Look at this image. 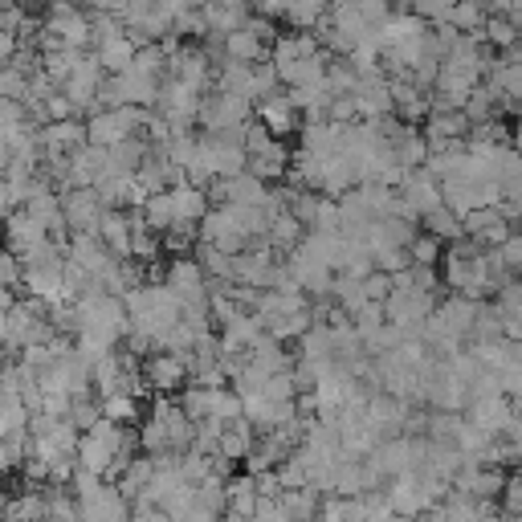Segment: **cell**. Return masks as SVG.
I'll return each mask as SVG.
<instances>
[{
  "label": "cell",
  "instance_id": "obj_6",
  "mask_svg": "<svg viewBox=\"0 0 522 522\" xmlns=\"http://www.w3.org/2000/svg\"><path fill=\"white\" fill-rule=\"evenodd\" d=\"M168 66H172V78H180L184 86H192L200 94L213 90L217 66H213V58L204 54V45H176L168 54Z\"/></svg>",
  "mask_w": 522,
  "mask_h": 522
},
{
  "label": "cell",
  "instance_id": "obj_27",
  "mask_svg": "<svg viewBox=\"0 0 522 522\" xmlns=\"http://www.w3.org/2000/svg\"><path fill=\"white\" fill-rule=\"evenodd\" d=\"M490 17V0H453V13H449V25L461 29V33H478Z\"/></svg>",
  "mask_w": 522,
  "mask_h": 522
},
{
  "label": "cell",
  "instance_id": "obj_4",
  "mask_svg": "<svg viewBox=\"0 0 522 522\" xmlns=\"http://www.w3.org/2000/svg\"><path fill=\"white\" fill-rule=\"evenodd\" d=\"M41 29L58 33L62 45H74V49H86V45H90V17H86L82 5H74V0H49Z\"/></svg>",
  "mask_w": 522,
  "mask_h": 522
},
{
  "label": "cell",
  "instance_id": "obj_19",
  "mask_svg": "<svg viewBox=\"0 0 522 522\" xmlns=\"http://www.w3.org/2000/svg\"><path fill=\"white\" fill-rule=\"evenodd\" d=\"M135 41L127 37V33H119V37H111V41H98L94 45V58H98V66L107 70V74H123L127 66H131V58H135Z\"/></svg>",
  "mask_w": 522,
  "mask_h": 522
},
{
  "label": "cell",
  "instance_id": "obj_18",
  "mask_svg": "<svg viewBox=\"0 0 522 522\" xmlns=\"http://www.w3.org/2000/svg\"><path fill=\"white\" fill-rule=\"evenodd\" d=\"M168 192H172V208H176V221H188V225H196V221H200V217L208 213V192H204V188H196V184L180 180V184H172Z\"/></svg>",
  "mask_w": 522,
  "mask_h": 522
},
{
  "label": "cell",
  "instance_id": "obj_51",
  "mask_svg": "<svg viewBox=\"0 0 522 522\" xmlns=\"http://www.w3.org/2000/svg\"><path fill=\"white\" fill-rule=\"evenodd\" d=\"M0 245H5V225H0Z\"/></svg>",
  "mask_w": 522,
  "mask_h": 522
},
{
  "label": "cell",
  "instance_id": "obj_52",
  "mask_svg": "<svg viewBox=\"0 0 522 522\" xmlns=\"http://www.w3.org/2000/svg\"><path fill=\"white\" fill-rule=\"evenodd\" d=\"M518 45H522V33H518Z\"/></svg>",
  "mask_w": 522,
  "mask_h": 522
},
{
  "label": "cell",
  "instance_id": "obj_1",
  "mask_svg": "<svg viewBox=\"0 0 522 522\" xmlns=\"http://www.w3.org/2000/svg\"><path fill=\"white\" fill-rule=\"evenodd\" d=\"M253 119V102L245 94H233V90H208L200 98V115H196V127L204 131H229V127H245Z\"/></svg>",
  "mask_w": 522,
  "mask_h": 522
},
{
  "label": "cell",
  "instance_id": "obj_30",
  "mask_svg": "<svg viewBox=\"0 0 522 522\" xmlns=\"http://www.w3.org/2000/svg\"><path fill=\"white\" fill-rule=\"evenodd\" d=\"M421 225H425L429 233H437L445 245H449V241H457V237L465 233V229H461V217L453 213L449 204H437V208H429V213L421 217Z\"/></svg>",
  "mask_w": 522,
  "mask_h": 522
},
{
  "label": "cell",
  "instance_id": "obj_38",
  "mask_svg": "<svg viewBox=\"0 0 522 522\" xmlns=\"http://www.w3.org/2000/svg\"><path fill=\"white\" fill-rule=\"evenodd\" d=\"M498 249V257H502V266L510 270V274H518L522 278V229H510L506 233V241L502 245H494Z\"/></svg>",
  "mask_w": 522,
  "mask_h": 522
},
{
  "label": "cell",
  "instance_id": "obj_43",
  "mask_svg": "<svg viewBox=\"0 0 522 522\" xmlns=\"http://www.w3.org/2000/svg\"><path fill=\"white\" fill-rule=\"evenodd\" d=\"M359 286H363V294H368L372 302H384V298L392 294V274L372 270V274H363V278H359Z\"/></svg>",
  "mask_w": 522,
  "mask_h": 522
},
{
  "label": "cell",
  "instance_id": "obj_31",
  "mask_svg": "<svg viewBox=\"0 0 522 522\" xmlns=\"http://www.w3.org/2000/svg\"><path fill=\"white\" fill-rule=\"evenodd\" d=\"M5 518H45V486L33 482V486L21 490L17 498H9Z\"/></svg>",
  "mask_w": 522,
  "mask_h": 522
},
{
  "label": "cell",
  "instance_id": "obj_23",
  "mask_svg": "<svg viewBox=\"0 0 522 522\" xmlns=\"http://www.w3.org/2000/svg\"><path fill=\"white\" fill-rule=\"evenodd\" d=\"M469 127H474V123L465 119L461 107L457 111H429L425 115V139H465Z\"/></svg>",
  "mask_w": 522,
  "mask_h": 522
},
{
  "label": "cell",
  "instance_id": "obj_36",
  "mask_svg": "<svg viewBox=\"0 0 522 522\" xmlns=\"http://www.w3.org/2000/svg\"><path fill=\"white\" fill-rule=\"evenodd\" d=\"M172 33H176L180 41H188V37L204 41L213 29H208V21H204V13H200V9H184V13H176V17H172Z\"/></svg>",
  "mask_w": 522,
  "mask_h": 522
},
{
  "label": "cell",
  "instance_id": "obj_2",
  "mask_svg": "<svg viewBox=\"0 0 522 522\" xmlns=\"http://www.w3.org/2000/svg\"><path fill=\"white\" fill-rule=\"evenodd\" d=\"M200 90H192V86H184L180 78H164L160 82V94H155V111H160L164 119H168V127L172 131H192L196 127V115H200Z\"/></svg>",
  "mask_w": 522,
  "mask_h": 522
},
{
  "label": "cell",
  "instance_id": "obj_17",
  "mask_svg": "<svg viewBox=\"0 0 522 522\" xmlns=\"http://www.w3.org/2000/svg\"><path fill=\"white\" fill-rule=\"evenodd\" d=\"M225 58H233V62H266L270 58V45L261 41L249 25H241V29L225 33Z\"/></svg>",
  "mask_w": 522,
  "mask_h": 522
},
{
  "label": "cell",
  "instance_id": "obj_53",
  "mask_svg": "<svg viewBox=\"0 0 522 522\" xmlns=\"http://www.w3.org/2000/svg\"><path fill=\"white\" fill-rule=\"evenodd\" d=\"M0 351H5V347H0Z\"/></svg>",
  "mask_w": 522,
  "mask_h": 522
},
{
  "label": "cell",
  "instance_id": "obj_21",
  "mask_svg": "<svg viewBox=\"0 0 522 522\" xmlns=\"http://www.w3.org/2000/svg\"><path fill=\"white\" fill-rule=\"evenodd\" d=\"M139 400H143V396H135V392L98 396L102 416H107V421H115V425H139V421H143V404H139Z\"/></svg>",
  "mask_w": 522,
  "mask_h": 522
},
{
  "label": "cell",
  "instance_id": "obj_50",
  "mask_svg": "<svg viewBox=\"0 0 522 522\" xmlns=\"http://www.w3.org/2000/svg\"><path fill=\"white\" fill-rule=\"evenodd\" d=\"M514 469H518V474H522V453H518V461H514Z\"/></svg>",
  "mask_w": 522,
  "mask_h": 522
},
{
  "label": "cell",
  "instance_id": "obj_33",
  "mask_svg": "<svg viewBox=\"0 0 522 522\" xmlns=\"http://www.w3.org/2000/svg\"><path fill=\"white\" fill-rule=\"evenodd\" d=\"M319 498H323V494H315L310 486L282 490V506H286L290 518H315V514H319Z\"/></svg>",
  "mask_w": 522,
  "mask_h": 522
},
{
  "label": "cell",
  "instance_id": "obj_7",
  "mask_svg": "<svg viewBox=\"0 0 522 522\" xmlns=\"http://www.w3.org/2000/svg\"><path fill=\"white\" fill-rule=\"evenodd\" d=\"M102 78H107V70L98 66V58L94 54H82V62L74 66V74L66 78V94H70V102L78 107V115L86 119V115H94V111H102V102H98V86H102Z\"/></svg>",
  "mask_w": 522,
  "mask_h": 522
},
{
  "label": "cell",
  "instance_id": "obj_11",
  "mask_svg": "<svg viewBox=\"0 0 522 522\" xmlns=\"http://www.w3.org/2000/svg\"><path fill=\"white\" fill-rule=\"evenodd\" d=\"M461 229L474 237V241H482L486 249L490 245H502L506 241V233L514 229L502 213H498V204H482V208H469V213L461 217Z\"/></svg>",
  "mask_w": 522,
  "mask_h": 522
},
{
  "label": "cell",
  "instance_id": "obj_35",
  "mask_svg": "<svg viewBox=\"0 0 522 522\" xmlns=\"http://www.w3.org/2000/svg\"><path fill=\"white\" fill-rule=\"evenodd\" d=\"M45 518H78V498L66 494V486L45 482Z\"/></svg>",
  "mask_w": 522,
  "mask_h": 522
},
{
  "label": "cell",
  "instance_id": "obj_34",
  "mask_svg": "<svg viewBox=\"0 0 522 522\" xmlns=\"http://www.w3.org/2000/svg\"><path fill=\"white\" fill-rule=\"evenodd\" d=\"M327 86L331 94H351L359 86V70L351 66V58H327Z\"/></svg>",
  "mask_w": 522,
  "mask_h": 522
},
{
  "label": "cell",
  "instance_id": "obj_29",
  "mask_svg": "<svg viewBox=\"0 0 522 522\" xmlns=\"http://www.w3.org/2000/svg\"><path fill=\"white\" fill-rule=\"evenodd\" d=\"M408 253H412L416 266H441V257H445V241H441L437 233H429V229H416V233H412V241H408Z\"/></svg>",
  "mask_w": 522,
  "mask_h": 522
},
{
  "label": "cell",
  "instance_id": "obj_12",
  "mask_svg": "<svg viewBox=\"0 0 522 522\" xmlns=\"http://www.w3.org/2000/svg\"><path fill=\"white\" fill-rule=\"evenodd\" d=\"M86 143V119L74 115V119H54L41 127V155H70Z\"/></svg>",
  "mask_w": 522,
  "mask_h": 522
},
{
  "label": "cell",
  "instance_id": "obj_10",
  "mask_svg": "<svg viewBox=\"0 0 522 522\" xmlns=\"http://www.w3.org/2000/svg\"><path fill=\"white\" fill-rule=\"evenodd\" d=\"M45 241H49V229L29 213V208H17V213L5 217V245H9L17 257L33 253V249L45 245Z\"/></svg>",
  "mask_w": 522,
  "mask_h": 522
},
{
  "label": "cell",
  "instance_id": "obj_49",
  "mask_svg": "<svg viewBox=\"0 0 522 522\" xmlns=\"http://www.w3.org/2000/svg\"><path fill=\"white\" fill-rule=\"evenodd\" d=\"M5 506H9V494H5V490H0V518H5Z\"/></svg>",
  "mask_w": 522,
  "mask_h": 522
},
{
  "label": "cell",
  "instance_id": "obj_16",
  "mask_svg": "<svg viewBox=\"0 0 522 522\" xmlns=\"http://www.w3.org/2000/svg\"><path fill=\"white\" fill-rule=\"evenodd\" d=\"M98 237L115 257H131V217H127V208H107L102 221H98Z\"/></svg>",
  "mask_w": 522,
  "mask_h": 522
},
{
  "label": "cell",
  "instance_id": "obj_8",
  "mask_svg": "<svg viewBox=\"0 0 522 522\" xmlns=\"http://www.w3.org/2000/svg\"><path fill=\"white\" fill-rule=\"evenodd\" d=\"M384 494H388L392 510H396V514H404V518H412V514H425V510L433 506V494L425 490L421 474H412V469H408V474H396V478H388Z\"/></svg>",
  "mask_w": 522,
  "mask_h": 522
},
{
  "label": "cell",
  "instance_id": "obj_45",
  "mask_svg": "<svg viewBox=\"0 0 522 522\" xmlns=\"http://www.w3.org/2000/svg\"><path fill=\"white\" fill-rule=\"evenodd\" d=\"M355 9L368 17V25H380L392 17V0H355Z\"/></svg>",
  "mask_w": 522,
  "mask_h": 522
},
{
  "label": "cell",
  "instance_id": "obj_40",
  "mask_svg": "<svg viewBox=\"0 0 522 522\" xmlns=\"http://www.w3.org/2000/svg\"><path fill=\"white\" fill-rule=\"evenodd\" d=\"M327 119L331 123H355L359 119V102H355V94H331V102H327Z\"/></svg>",
  "mask_w": 522,
  "mask_h": 522
},
{
  "label": "cell",
  "instance_id": "obj_46",
  "mask_svg": "<svg viewBox=\"0 0 522 522\" xmlns=\"http://www.w3.org/2000/svg\"><path fill=\"white\" fill-rule=\"evenodd\" d=\"M155 5H160L164 13H172V17H176V13H184V9H200L204 0H155Z\"/></svg>",
  "mask_w": 522,
  "mask_h": 522
},
{
  "label": "cell",
  "instance_id": "obj_47",
  "mask_svg": "<svg viewBox=\"0 0 522 522\" xmlns=\"http://www.w3.org/2000/svg\"><path fill=\"white\" fill-rule=\"evenodd\" d=\"M17 33H9V29H0V62H9L13 54H17Z\"/></svg>",
  "mask_w": 522,
  "mask_h": 522
},
{
  "label": "cell",
  "instance_id": "obj_42",
  "mask_svg": "<svg viewBox=\"0 0 522 522\" xmlns=\"http://www.w3.org/2000/svg\"><path fill=\"white\" fill-rule=\"evenodd\" d=\"M502 514H518L522 518V474L518 469H510L506 474V486H502Z\"/></svg>",
  "mask_w": 522,
  "mask_h": 522
},
{
  "label": "cell",
  "instance_id": "obj_3",
  "mask_svg": "<svg viewBox=\"0 0 522 522\" xmlns=\"http://www.w3.org/2000/svg\"><path fill=\"white\" fill-rule=\"evenodd\" d=\"M188 355H176V351H164V347H155L151 355H143V384L147 392H180L188 384Z\"/></svg>",
  "mask_w": 522,
  "mask_h": 522
},
{
  "label": "cell",
  "instance_id": "obj_9",
  "mask_svg": "<svg viewBox=\"0 0 522 522\" xmlns=\"http://www.w3.org/2000/svg\"><path fill=\"white\" fill-rule=\"evenodd\" d=\"M253 119H261L266 123L278 139H286V135H294L298 131V123H302V115L294 111V102H290V94L278 86L274 94H266V98H257L253 102Z\"/></svg>",
  "mask_w": 522,
  "mask_h": 522
},
{
  "label": "cell",
  "instance_id": "obj_15",
  "mask_svg": "<svg viewBox=\"0 0 522 522\" xmlns=\"http://www.w3.org/2000/svg\"><path fill=\"white\" fill-rule=\"evenodd\" d=\"M266 331V319L253 315V310H237V315L221 327V351H249V343Z\"/></svg>",
  "mask_w": 522,
  "mask_h": 522
},
{
  "label": "cell",
  "instance_id": "obj_32",
  "mask_svg": "<svg viewBox=\"0 0 522 522\" xmlns=\"http://www.w3.org/2000/svg\"><path fill=\"white\" fill-rule=\"evenodd\" d=\"M327 9H331V0H290V9H286L282 21L294 25V29H315Z\"/></svg>",
  "mask_w": 522,
  "mask_h": 522
},
{
  "label": "cell",
  "instance_id": "obj_22",
  "mask_svg": "<svg viewBox=\"0 0 522 522\" xmlns=\"http://www.w3.org/2000/svg\"><path fill=\"white\" fill-rule=\"evenodd\" d=\"M86 49H74V45H58L49 49V54H41V74L54 82V86H66V78L74 74V66L82 62Z\"/></svg>",
  "mask_w": 522,
  "mask_h": 522
},
{
  "label": "cell",
  "instance_id": "obj_37",
  "mask_svg": "<svg viewBox=\"0 0 522 522\" xmlns=\"http://www.w3.org/2000/svg\"><path fill=\"white\" fill-rule=\"evenodd\" d=\"M278 86H282V78H278V70H274L270 58H266V62H253V102L266 98V94H274Z\"/></svg>",
  "mask_w": 522,
  "mask_h": 522
},
{
  "label": "cell",
  "instance_id": "obj_41",
  "mask_svg": "<svg viewBox=\"0 0 522 522\" xmlns=\"http://www.w3.org/2000/svg\"><path fill=\"white\" fill-rule=\"evenodd\" d=\"M412 13L421 21H429V25H441L453 13V0H412Z\"/></svg>",
  "mask_w": 522,
  "mask_h": 522
},
{
  "label": "cell",
  "instance_id": "obj_26",
  "mask_svg": "<svg viewBox=\"0 0 522 522\" xmlns=\"http://www.w3.org/2000/svg\"><path fill=\"white\" fill-rule=\"evenodd\" d=\"M192 257L204 266V274L213 278V282H233V253L217 249V245H208V241H196Z\"/></svg>",
  "mask_w": 522,
  "mask_h": 522
},
{
  "label": "cell",
  "instance_id": "obj_28",
  "mask_svg": "<svg viewBox=\"0 0 522 522\" xmlns=\"http://www.w3.org/2000/svg\"><path fill=\"white\" fill-rule=\"evenodd\" d=\"M518 33H522V29H518V25L506 17V13H490V17H486V25L478 29V37H482L490 49H498V54H502V49H510V45L518 41Z\"/></svg>",
  "mask_w": 522,
  "mask_h": 522
},
{
  "label": "cell",
  "instance_id": "obj_14",
  "mask_svg": "<svg viewBox=\"0 0 522 522\" xmlns=\"http://www.w3.org/2000/svg\"><path fill=\"white\" fill-rule=\"evenodd\" d=\"M359 102V119H388L392 115V90L388 78H359V86L351 90Z\"/></svg>",
  "mask_w": 522,
  "mask_h": 522
},
{
  "label": "cell",
  "instance_id": "obj_24",
  "mask_svg": "<svg viewBox=\"0 0 522 522\" xmlns=\"http://www.w3.org/2000/svg\"><path fill=\"white\" fill-rule=\"evenodd\" d=\"M302 233H306V225L294 217V213H274L270 217V229H266V241L274 245V253H290L298 241H302Z\"/></svg>",
  "mask_w": 522,
  "mask_h": 522
},
{
  "label": "cell",
  "instance_id": "obj_25",
  "mask_svg": "<svg viewBox=\"0 0 522 522\" xmlns=\"http://www.w3.org/2000/svg\"><path fill=\"white\" fill-rule=\"evenodd\" d=\"M151 474H155V457H131V461H127V469L115 478V486L123 490V498H127V502H135V498L147 490Z\"/></svg>",
  "mask_w": 522,
  "mask_h": 522
},
{
  "label": "cell",
  "instance_id": "obj_5",
  "mask_svg": "<svg viewBox=\"0 0 522 522\" xmlns=\"http://www.w3.org/2000/svg\"><path fill=\"white\" fill-rule=\"evenodd\" d=\"M62 213H66L70 233H98V221L107 213V204H102V196L90 184H74L62 192Z\"/></svg>",
  "mask_w": 522,
  "mask_h": 522
},
{
  "label": "cell",
  "instance_id": "obj_44",
  "mask_svg": "<svg viewBox=\"0 0 522 522\" xmlns=\"http://www.w3.org/2000/svg\"><path fill=\"white\" fill-rule=\"evenodd\" d=\"M17 282H21V257L5 245V249H0V286H9V290H13Z\"/></svg>",
  "mask_w": 522,
  "mask_h": 522
},
{
  "label": "cell",
  "instance_id": "obj_13",
  "mask_svg": "<svg viewBox=\"0 0 522 522\" xmlns=\"http://www.w3.org/2000/svg\"><path fill=\"white\" fill-rule=\"evenodd\" d=\"M510 412H514V404H510L506 392H498V396H474V400L465 404V421H474L478 429H486L490 437H498Z\"/></svg>",
  "mask_w": 522,
  "mask_h": 522
},
{
  "label": "cell",
  "instance_id": "obj_39",
  "mask_svg": "<svg viewBox=\"0 0 522 522\" xmlns=\"http://www.w3.org/2000/svg\"><path fill=\"white\" fill-rule=\"evenodd\" d=\"M78 115V107L70 102V94L62 90V86H54L45 94V123H54V119H74Z\"/></svg>",
  "mask_w": 522,
  "mask_h": 522
},
{
  "label": "cell",
  "instance_id": "obj_48",
  "mask_svg": "<svg viewBox=\"0 0 522 522\" xmlns=\"http://www.w3.org/2000/svg\"><path fill=\"white\" fill-rule=\"evenodd\" d=\"M5 74H9V62H0V98H5Z\"/></svg>",
  "mask_w": 522,
  "mask_h": 522
},
{
  "label": "cell",
  "instance_id": "obj_20",
  "mask_svg": "<svg viewBox=\"0 0 522 522\" xmlns=\"http://www.w3.org/2000/svg\"><path fill=\"white\" fill-rule=\"evenodd\" d=\"M135 213H139L143 225L155 229V233H164V229L176 225V208H172V192H168V188H164V192H147V200L135 208Z\"/></svg>",
  "mask_w": 522,
  "mask_h": 522
}]
</instances>
